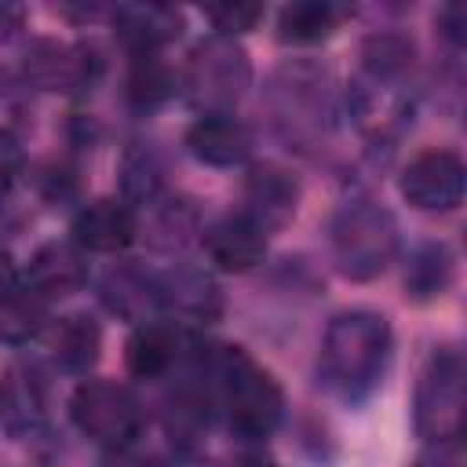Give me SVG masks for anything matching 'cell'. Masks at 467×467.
Wrapping results in <instances>:
<instances>
[{
  "mask_svg": "<svg viewBox=\"0 0 467 467\" xmlns=\"http://www.w3.org/2000/svg\"><path fill=\"white\" fill-rule=\"evenodd\" d=\"M193 379H201L226 412L230 431L244 445H263L285 416V390L244 347L208 343L197 347Z\"/></svg>",
  "mask_w": 467,
  "mask_h": 467,
  "instance_id": "1",
  "label": "cell"
},
{
  "mask_svg": "<svg viewBox=\"0 0 467 467\" xmlns=\"http://www.w3.org/2000/svg\"><path fill=\"white\" fill-rule=\"evenodd\" d=\"M394 354V328L387 314L354 306L339 310L321 339V379L339 401H365L387 376Z\"/></svg>",
  "mask_w": 467,
  "mask_h": 467,
  "instance_id": "2",
  "label": "cell"
},
{
  "mask_svg": "<svg viewBox=\"0 0 467 467\" xmlns=\"http://www.w3.org/2000/svg\"><path fill=\"white\" fill-rule=\"evenodd\" d=\"M263 109L270 128L296 150L317 146L336 120L332 73L314 58L281 62L263 84Z\"/></svg>",
  "mask_w": 467,
  "mask_h": 467,
  "instance_id": "3",
  "label": "cell"
},
{
  "mask_svg": "<svg viewBox=\"0 0 467 467\" xmlns=\"http://www.w3.org/2000/svg\"><path fill=\"white\" fill-rule=\"evenodd\" d=\"M328 244L343 277L372 281L398 255V244H401L398 219L390 208H383L372 197H350L336 208L328 223Z\"/></svg>",
  "mask_w": 467,
  "mask_h": 467,
  "instance_id": "4",
  "label": "cell"
},
{
  "mask_svg": "<svg viewBox=\"0 0 467 467\" xmlns=\"http://www.w3.org/2000/svg\"><path fill=\"white\" fill-rule=\"evenodd\" d=\"M182 88L190 106L204 113H234V106L244 99L252 88V62L248 51L230 40V36H204L193 44L186 69H182Z\"/></svg>",
  "mask_w": 467,
  "mask_h": 467,
  "instance_id": "5",
  "label": "cell"
},
{
  "mask_svg": "<svg viewBox=\"0 0 467 467\" xmlns=\"http://www.w3.org/2000/svg\"><path fill=\"white\" fill-rule=\"evenodd\" d=\"M463 420H467V368L460 350L441 347L427 358L420 372L412 423L416 434L431 445V441H460Z\"/></svg>",
  "mask_w": 467,
  "mask_h": 467,
  "instance_id": "6",
  "label": "cell"
},
{
  "mask_svg": "<svg viewBox=\"0 0 467 467\" xmlns=\"http://www.w3.org/2000/svg\"><path fill=\"white\" fill-rule=\"evenodd\" d=\"M69 420L73 427L102 449L135 445L146 423V409L131 387L117 379H80L69 394Z\"/></svg>",
  "mask_w": 467,
  "mask_h": 467,
  "instance_id": "7",
  "label": "cell"
},
{
  "mask_svg": "<svg viewBox=\"0 0 467 467\" xmlns=\"http://www.w3.org/2000/svg\"><path fill=\"white\" fill-rule=\"evenodd\" d=\"M102 77V58L91 44H62L51 36L29 40L22 80L36 91H88Z\"/></svg>",
  "mask_w": 467,
  "mask_h": 467,
  "instance_id": "8",
  "label": "cell"
},
{
  "mask_svg": "<svg viewBox=\"0 0 467 467\" xmlns=\"http://www.w3.org/2000/svg\"><path fill=\"white\" fill-rule=\"evenodd\" d=\"M398 190L416 212L445 215L463 204L467 168H463L460 153H452V150H423L401 168Z\"/></svg>",
  "mask_w": 467,
  "mask_h": 467,
  "instance_id": "9",
  "label": "cell"
},
{
  "mask_svg": "<svg viewBox=\"0 0 467 467\" xmlns=\"http://www.w3.org/2000/svg\"><path fill=\"white\" fill-rule=\"evenodd\" d=\"M157 299L161 314L190 325H212L223 314V288L215 274L197 263H175L157 274Z\"/></svg>",
  "mask_w": 467,
  "mask_h": 467,
  "instance_id": "10",
  "label": "cell"
},
{
  "mask_svg": "<svg viewBox=\"0 0 467 467\" xmlns=\"http://www.w3.org/2000/svg\"><path fill=\"white\" fill-rule=\"evenodd\" d=\"M299 179L274 164V161H263V164H252L244 182H241V201H244V215L255 219L266 234L270 230H281L285 223H292V215L299 212Z\"/></svg>",
  "mask_w": 467,
  "mask_h": 467,
  "instance_id": "11",
  "label": "cell"
},
{
  "mask_svg": "<svg viewBox=\"0 0 467 467\" xmlns=\"http://www.w3.org/2000/svg\"><path fill=\"white\" fill-rule=\"evenodd\" d=\"M69 234H73L69 241L84 252L117 255L139 237V219L135 208H128L120 197H95L77 208Z\"/></svg>",
  "mask_w": 467,
  "mask_h": 467,
  "instance_id": "12",
  "label": "cell"
},
{
  "mask_svg": "<svg viewBox=\"0 0 467 467\" xmlns=\"http://www.w3.org/2000/svg\"><path fill=\"white\" fill-rule=\"evenodd\" d=\"M88 252L73 241H47L29 255V266L22 274L26 292H33L40 303L66 299L88 285Z\"/></svg>",
  "mask_w": 467,
  "mask_h": 467,
  "instance_id": "13",
  "label": "cell"
},
{
  "mask_svg": "<svg viewBox=\"0 0 467 467\" xmlns=\"http://www.w3.org/2000/svg\"><path fill=\"white\" fill-rule=\"evenodd\" d=\"M266 230L248 219L244 212H230V215H219L215 223L204 226L201 241H204V252L208 259L223 270V274H248L255 270L263 259H266Z\"/></svg>",
  "mask_w": 467,
  "mask_h": 467,
  "instance_id": "14",
  "label": "cell"
},
{
  "mask_svg": "<svg viewBox=\"0 0 467 467\" xmlns=\"http://www.w3.org/2000/svg\"><path fill=\"white\" fill-rule=\"evenodd\" d=\"M113 33L120 40V47L131 58L142 55H161L179 33H182V15L161 4H124L109 11Z\"/></svg>",
  "mask_w": 467,
  "mask_h": 467,
  "instance_id": "15",
  "label": "cell"
},
{
  "mask_svg": "<svg viewBox=\"0 0 467 467\" xmlns=\"http://www.w3.org/2000/svg\"><path fill=\"white\" fill-rule=\"evenodd\" d=\"M252 131L234 113H204L186 128V150L212 168H241L252 157Z\"/></svg>",
  "mask_w": 467,
  "mask_h": 467,
  "instance_id": "16",
  "label": "cell"
},
{
  "mask_svg": "<svg viewBox=\"0 0 467 467\" xmlns=\"http://www.w3.org/2000/svg\"><path fill=\"white\" fill-rule=\"evenodd\" d=\"M47 420V379L33 361H18L0 379V423L11 434H33Z\"/></svg>",
  "mask_w": 467,
  "mask_h": 467,
  "instance_id": "17",
  "label": "cell"
},
{
  "mask_svg": "<svg viewBox=\"0 0 467 467\" xmlns=\"http://www.w3.org/2000/svg\"><path fill=\"white\" fill-rule=\"evenodd\" d=\"M182 332L175 321L153 317L131 328L124 343V365L135 379H164L179 361H182Z\"/></svg>",
  "mask_w": 467,
  "mask_h": 467,
  "instance_id": "18",
  "label": "cell"
},
{
  "mask_svg": "<svg viewBox=\"0 0 467 467\" xmlns=\"http://www.w3.org/2000/svg\"><path fill=\"white\" fill-rule=\"evenodd\" d=\"M99 299L106 303L109 314H117L120 321L142 325L153 321L161 314V299H157V274L135 266V263H117L102 274L99 281Z\"/></svg>",
  "mask_w": 467,
  "mask_h": 467,
  "instance_id": "19",
  "label": "cell"
},
{
  "mask_svg": "<svg viewBox=\"0 0 467 467\" xmlns=\"http://www.w3.org/2000/svg\"><path fill=\"white\" fill-rule=\"evenodd\" d=\"M47 350L58 368H66L73 376H88L102 354V328L84 310L62 314L47 325Z\"/></svg>",
  "mask_w": 467,
  "mask_h": 467,
  "instance_id": "20",
  "label": "cell"
},
{
  "mask_svg": "<svg viewBox=\"0 0 467 467\" xmlns=\"http://www.w3.org/2000/svg\"><path fill=\"white\" fill-rule=\"evenodd\" d=\"M452 277H456V255L445 241H420L416 248H409L401 285H405V296L412 303L441 299L449 292Z\"/></svg>",
  "mask_w": 467,
  "mask_h": 467,
  "instance_id": "21",
  "label": "cell"
},
{
  "mask_svg": "<svg viewBox=\"0 0 467 467\" xmlns=\"http://www.w3.org/2000/svg\"><path fill=\"white\" fill-rule=\"evenodd\" d=\"M416 66V40L401 29H376L361 40V69L376 88L401 84Z\"/></svg>",
  "mask_w": 467,
  "mask_h": 467,
  "instance_id": "22",
  "label": "cell"
},
{
  "mask_svg": "<svg viewBox=\"0 0 467 467\" xmlns=\"http://www.w3.org/2000/svg\"><path fill=\"white\" fill-rule=\"evenodd\" d=\"M164 193V161L153 142H131L120 153V201L128 208H153Z\"/></svg>",
  "mask_w": 467,
  "mask_h": 467,
  "instance_id": "23",
  "label": "cell"
},
{
  "mask_svg": "<svg viewBox=\"0 0 467 467\" xmlns=\"http://www.w3.org/2000/svg\"><path fill=\"white\" fill-rule=\"evenodd\" d=\"M343 15H347V7L328 4V0L288 4V7L277 11V40L281 44H299V47L321 44V40H328L339 29Z\"/></svg>",
  "mask_w": 467,
  "mask_h": 467,
  "instance_id": "24",
  "label": "cell"
},
{
  "mask_svg": "<svg viewBox=\"0 0 467 467\" xmlns=\"http://www.w3.org/2000/svg\"><path fill=\"white\" fill-rule=\"evenodd\" d=\"M179 80L171 73V66L161 55H142L131 58L128 77H124V102L139 113H150L157 106H164L168 99H175Z\"/></svg>",
  "mask_w": 467,
  "mask_h": 467,
  "instance_id": "25",
  "label": "cell"
},
{
  "mask_svg": "<svg viewBox=\"0 0 467 467\" xmlns=\"http://www.w3.org/2000/svg\"><path fill=\"white\" fill-rule=\"evenodd\" d=\"M47 328V303H40L33 292H26V285L0 299V343L22 347L29 339H36Z\"/></svg>",
  "mask_w": 467,
  "mask_h": 467,
  "instance_id": "26",
  "label": "cell"
},
{
  "mask_svg": "<svg viewBox=\"0 0 467 467\" xmlns=\"http://www.w3.org/2000/svg\"><path fill=\"white\" fill-rule=\"evenodd\" d=\"M153 215H157L153 234H157V244H164V248H179V244H186L190 234H197V212L182 197H171V201L161 197L153 204Z\"/></svg>",
  "mask_w": 467,
  "mask_h": 467,
  "instance_id": "27",
  "label": "cell"
},
{
  "mask_svg": "<svg viewBox=\"0 0 467 467\" xmlns=\"http://www.w3.org/2000/svg\"><path fill=\"white\" fill-rule=\"evenodd\" d=\"M204 18L212 22L215 36L237 40L241 33H248V29L259 26L263 7L259 4H241V0H234V4H212V7H204Z\"/></svg>",
  "mask_w": 467,
  "mask_h": 467,
  "instance_id": "28",
  "label": "cell"
},
{
  "mask_svg": "<svg viewBox=\"0 0 467 467\" xmlns=\"http://www.w3.org/2000/svg\"><path fill=\"white\" fill-rule=\"evenodd\" d=\"M22 142H18V135L15 131H7V128H0V201L15 190V182H18V175H22Z\"/></svg>",
  "mask_w": 467,
  "mask_h": 467,
  "instance_id": "29",
  "label": "cell"
},
{
  "mask_svg": "<svg viewBox=\"0 0 467 467\" xmlns=\"http://www.w3.org/2000/svg\"><path fill=\"white\" fill-rule=\"evenodd\" d=\"M412 467H463V449L460 441H431Z\"/></svg>",
  "mask_w": 467,
  "mask_h": 467,
  "instance_id": "30",
  "label": "cell"
},
{
  "mask_svg": "<svg viewBox=\"0 0 467 467\" xmlns=\"http://www.w3.org/2000/svg\"><path fill=\"white\" fill-rule=\"evenodd\" d=\"M102 467H164V456L135 452V445H124V449H106Z\"/></svg>",
  "mask_w": 467,
  "mask_h": 467,
  "instance_id": "31",
  "label": "cell"
},
{
  "mask_svg": "<svg viewBox=\"0 0 467 467\" xmlns=\"http://www.w3.org/2000/svg\"><path fill=\"white\" fill-rule=\"evenodd\" d=\"M438 26H441L445 40L460 47V44L467 40V7H463V4H449V7L438 15Z\"/></svg>",
  "mask_w": 467,
  "mask_h": 467,
  "instance_id": "32",
  "label": "cell"
},
{
  "mask_svg": "<svg viewBox=\"0 0 467 467\" xmlns=\"http://www.w3.org/2000/svg\"><path fill=\"white\" fill-rule=\"evenodd\" d=\"M73 190H77V179H73V168H66V164H55L47 175H44V193L51 197V201H62V197H73Z\"/></svg>",
  "mask_w": 467,
  "mask_h": 467,
  "instance_id": "33",
  "label": "cell"
},
{
  "mask_svg": "<svg viewBox=\"0 0 467 467\" xmlns=\"http://www.w3.org/2000/svg\"><path fill=\"white\" fill-rule=\"evenodd\" d=\"M26 18L29 11L22 4H11V0H0V40H11L26 29Z\"/></svg>",
  "mask_w": 467,
  "mask_h": 467,
  "instance_id": "34",
  "label": "cell"
},
{
  "mask_svg": "<svg viewBox=\"0 0 467 467\" xmlns=\"http://www.w3.org/2000/svg\"><path fill=\"white\" fill-rule=\"evenodd\" d=\"M18 288H22V270H18V263L11 259V252L0 248V299L15 296Z\"/></svg>",
  "mask_w": 467,
  "mask_h": 467,
  "instance_id": "35",
  "label": "cell"
},
{
  "mask_svg": "<svg viewBox=\"0 0 467 467\" xmlns=\"http://www.w3.org/2000/svg\"><path fill=\"white\" fill-rule=\"evenodd\" d=\"M237 467H281L263 445H244L241 456H237Z\"/></svg>",
  "mask_w": 467,
  "mask_h": 467,
  "instance_id": "36",
  "label": "cell"
},
{
  "mask_svg": "<svg viewBox=\"0 0 467 467\" xmlns=\"http://www.w3.org/2000/svg\"><path fill=\"white\" fill-rule=\"evenodd\" d=\"M164 467H212L204 456H197L193 449H175L171 456H164Z\"/></svg>",
  "mask_w": 467,
  "mask_h": 467,
  "instance_id": "37",
  "label": "cell"
},
{
  "mask_svg": "<svg viewBox=\"0 0 467 467\" xmlns=\"http://www.w3.org/2000/svg\"><path fill=\"white\" fill-rule=\"evenodd\" d=\"M11 88H15V77H11V69L0 62V102L11 95Z\"/></svg>",
  "mask_w": 467,
  "mask_h": 467,
  "instance_id": "38",
  "label": "cell"
}]
</instances>
